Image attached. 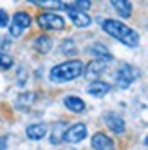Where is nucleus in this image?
I'll list each match as a JSON object with an SVG mask.
<instances>
[{
  "label": "nucleus",
  "instance_id": "6",
  "mask_svg": "<svg viewBox=\"0 0 148 150\" xmlns=\"http://www.w3.org/2000/svg\"><path fill=\"white\" fill-rule=\"evenodd\" d=\"M63 9L67 11V15H69V18L72 20L74 25H78V27H89V25L92 24V18H90L87 13L78 11V9L74 7L72 4H63Z\"/></svg>",
  "mask_w": 148,
  "mask_h": 150
},
{
  "label": "nucleus",
  "instance_id": "15",
  "mask_svg": "<svg viewBox=\"0 0 148 150\" xmlns=\"http://www.w3.org/2000/svg\"><path fill=\"white\" fill-rule=\"evenodd\" d=\"M63 103H65V107L70 112H83L85 110V101L81 98H78V96H67L63 100Z\"/></svg>",
  "mask_w": 148,
  "mask_h": 150
},
{
  "label": "nucleus",
  "instance_id": "11",
  "mask_svg": "<svg viewBox=\"0 0 148 150\" xmlns=\"http://www.w3.org/2000/svg\"><path fill=\"white\" fill-rule=\"evenodd\" d=\"M89 52L94 56V60H103L107 63L112 62V52L107 49V45H103V44H92L89 47Z\"/></svg>",
  "mask_w": 148,
  "mask_h": 150
},
{
  "label": "nucleus",
  "instance_id": "13",
  "mask_svg": "<svg viewBox=\"0 0 148 150\" xmlns=\"http://www.w3.org/2000/svg\"><path fill=\"white\" fill-rule=\"evenodd\" d=\"M25 134H27L29 139L38 141V139L45 137V134H47V127H45L44 123H33V125H29V127L25 128Z\"/></svg>",
  "mask_w": 148,
  "mask_h": 150
},
{
  "label": "nucleus",
  "instance_id": "10",
  "mask_svg": "<svg viewBox=\"0 0 148 150\" xmlns=\"http://www.w3.org/2000/svg\"><path fill=\"white\" fill-rule=\"evenodd\" d=\"M110 83L103 81V80H94L89 87H87V92L90 96H94V98H103V96H107L110 92Z\"/></svg>",
  "mask_w": 148,
  "mask_h": 150
},
{
  "label": "nucleus",
  "instance_id": "12",
  "mask_svg": "<svg viewBox=\"0 0 148 150\" xmlns=\"http://www.w3.org/2000/svg\"><path fill=\"white\" fill-rule=\"evenodd\" d=\"M107 65H109V63L103 62V60H92L89 65L85 67V71H83V72H85L87 78H96V76H99L101 72H105Z\"/></svg>",
  "mask_w": 148,
  "mask_h": 150
},
{
  "label": "nucleus",
  "instance_id": "14",
  "mask_svg": "<svg viewBox=\"0 0 148 150\" xmlns=\"http://www.w3.org/2000/svg\"><path fill=\"white\" fill-rule=\"evenodd\" d=\"M33 47H35L36 52H40V54H47V52L52 49V40L49 36H45V35H42V36L35 38Z\"/></svg>",
  "mask_w": 148,
  "mask_h": 150
},
{
  "label": "nucleus",
  "instance_id": "19",
  "mask_svg": "<svg viewBox=\"0 0 148 150\" xmlns=\"http://www.w3.org/2000/svg\"><path fill=\"white\" fill-rule=\"evenodd\" d=\"M38 7H47V9H63V2L58 0H31Z\"/></svg>",
  "mask_w": 148,
  "mask_h": 150
},
{
  "label": "nucleus",
  "instance_id": "2",
  "mask_svg": "<svg viewBox=\"0 0 148 150\" xmlns=\"http://www.w3.org/2000/svg\"><path fill=\"white\" fill-rule=\"evenodd\" d=\"M83 71H85V65H83L81 60H67L52 67L49 72V78L54 83H65V81H72L78 76H81Z\"/></svg>",
  "mask_w": 148,
  "mask_h": 150
},
{
  "label": "nucleus",
  "instance_id": "18",
  "mask_svg": "<svg viewBox=\"0 0 148 150\" xmlns=\"http://www.w3.org/2000/svg\"><path fill=\"white\" fill-rule=\"evenodd\" d=\"M65 123L63 121H58L54 127H52V132H51V143L52 145H60L63 141V136H65Z\"/></svg>",
  "mask_w": 148,
  "mask_h": 150
},
{
  "label": "nucleus",
  "instance_id": "4",
  "mask_svg": "<svg viewBox=\"0 0 148 150\" xmlns=\"http://www.w3.org/2000/svg\"><path fill=\"white\" fill-rule=\"evenodd\" d=\"M36 22L44 31H61L63 27H65V20H63V16H60L58 13H52V11L40 13L36 16Z\"/></svg>",
  "mask_w": 148,
  "mask_h": 150
},
{
  "label": "nucleus",
  "instance_id": "20",
  "mask_svg": "<svg viewBox=\"0 0 148 150\" xmlns=\"http://www.w3.org/2000/svg\"><path fill=\"white\" fill-rule=\"evenodd\" d=\"M60 49H61L63 54H67V56L76 54V52H78V49H76V45H74V42H72V40H63Z\"/></svg>",
  "mask_w": 148,
  "mask_h": 150
},
{
  "label": "nucleus",
  "instance_id": "7",
  "mask_svg": "<svg viewBox=\"0 0 148 150\" xmlns=\"http://www.w3.org/2000/svg\"><path fill=\"white\" fill-rule=\"evenodd\" d=\"M85 137H87V127L83 123H74V125H70L65 130L63 141H67V143H80Z\"/></svg>",
  "mask_w": 148,
  "mask_h": 150
},
{
  "label": "nucleus",
  "instance_id": "8",
  "mask_svg": "<svg viewBox=\"0 0 148 150\" xmlns=\"http://www.w3.org/2000/svg\"><path fill=\"white\" fill-rule=\"evenodd\" d=\"M103 121H105V125H107L114 134H123L125 132V120H123L119 114L107 112V114L103 116Z\"/></svg>",
  "mask_w": 148,
  "mask_h": 150
},
{
  "label": "nucleus",
  "instance_id": "24",
  "mask_svg": "<svg viewBox=\"0 0 148 150\" xmlns=\"http://www.w3.org/2000/svg\"><path fill=\"white\" fill-rule=\"evenodd\" d=\"M0 150H7V137L0 136Z\"/></svg>",
  "mask_w": 148,
  "mask_h": 150
},
{
  "label": "nucleus",
  "instance_id": "3",
  "mask_svg": "<svg viewBox=\"0 0 148 150\" xmlns=\"http://www.w3.org/2000/svg\"><path fill=\"white\" fill-rule=\"evenodd\" d=\"M137 76H139V71H137L134 65H130V63H121L119 69L116 71L114 81H116V85H118L119 89H128L137 80Z\"/></svg>",
  "mask_w": 148,
  "mask_h": 150
},
{
  "label": "nucleus",
  "instance_id": "9",
  "mask_svg": "<svg viewBox=\"0 0 148 150\" xmlns=\"http://www.w3.org/2000/svg\"><path fill=\"white\" fill-rule=\"evenodd\" d=\"M92 148L94 150H114L116 145H114V139L109 137L107 134H103V132H96L92 136Z\"/></svg>",
  "mask_w": 148,
  "mask_h": 150
},
{
  "label": "nucleus",
  "instance_id": "1",
  "mask_svg": "<svg viewBox=\"0 0 148 150\" xmlns=\"http://www.w3.org/2000/svg\"><path fill=\"white\" fill-rule=\"evenodd\" d=\"M101 27H103V31L109 36L119 40L121 44H125L126 47H137L139 45V35H137L132 27H128L126 24L119 22V20L107 18V20L101 22Z\"/></svg>",
  "mask_w": 148,
  "mask_h": 150
},
{
  "label": "nucleus",
  "instance_id": "17",
  "mask_svg": "<svg viewBox=\"0 0 148 150\" xmlns=\"http://www.w3.org/2000/svg\"><path fill=\"white\" fill-rule=\"evenodd\" d=\"M35 100H36V94L35 92H22L16 98V109H22V110H27L31 105L35 103Z\"/></svg>",
  "mask_w": 148,
  "mask_h": 150
},
{
  "label": "nucleus",
  "instance_id": "22",
  "mask_svg": "<svg viewBox=\"0 0 148 150\" xmlns=\"http://www.w3.org/2000/svg\"><path fill=\"white\" fill-rule=\"evenodd\" d=\"M72 6L76 7L78 11H83V13H87L89 9H90V6H92V4L89 2V0H76V2H74Z\"/></svg>",
  "mask_w": 148,
  "mask_h": 150
},
{
  "label": "nucleus",
  "instance_id": "25",
  "mask_svg": "<svg viewBox=\"0 0 148 150\" xmlns=\"http://www.w3.org/2000/svg\"><path fill=\"white\" fill-rule=\"evenodd\" d=\"M144 145H146V146H148V136H146V137H144Z\"/></svg>",
  "mask_w": 148,
  "mask_h": 150
},
{
  "label": "nucleus",
  "instance_id": "23",
  "mask_svg": "<svg viewBox=\"0 0 148 150\" xmlns=\"http://www.w3.org/2000/svg\"><path fill=\"white\" fill-rule=\"evenodd\" d=\"M7 24H9V16L4 9H0V27H7Z\"/></svg>",
  "mask_w": 148,
  "mask_h": 150
},
{
  "label": "nucleus",
  "instance_id": "21",
  "mask_svg": "<svg viewBox=\"0 0 148 150\" xmlns=\"http://www.w3.org/2000/svg\"><path fill=\"white\" fill-rule=\"evenodd\" d=\"M11 67H13V58L0 51V71H7V69H11Z\"/></svg>",
  "mask_w": 148,
  "mask_h": 150
},
{
  "label": "nucleus",
  "instance_id": "16",
  "mask_svg": "<svg viewBox=\"0 0 148 150\" xmlns=\"http://www.w3.org/2000/svg\"><path fill=\"white\" fill-rule=\"evenodd\" d=\"M112 7L116 9V13L123 18H128L132 15V4L126 0H112Z\"/></svg>",
  "mask_w": 148,
  "mask_h": 150
},
{
  "label": "nucleus",
  "instance_id": "5",
  "mask_svg": "<svg viewBox=\"0 0 148 150\" xmlns=\"http://www.w3.org/2000/svg\"><path fill=\"white\" fill-rule=\"evenodd\" d=\"M29 25H31V16L27 13H24V11H20V13L13 15L11 22H9V35L16 38V36L22 35Z\"/></svg>",
  "mask_w": 148,
  "mask_h": 150
}]
</instances>
